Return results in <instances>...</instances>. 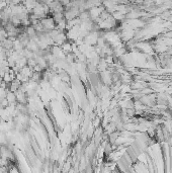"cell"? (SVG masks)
Wrapping results in <instances>:
<instances>
[{
	"mask_svg": "<svg viewBox=\"0 0 172 173\" xmlns=\"http://www.w3.org/2000/svg\"><path fill=\"white\" fill-rule=\"evenodd\" d=\"M6 99H7V101H8L9 104H13V102L16 101V96H15V93L12 92V91H7Z\"/></svg>",
	"mask_w": 172,
	"mask_h": 173,
	"instance_id": "6da1fadb",
	"label": "cell"
}]
</instances>
